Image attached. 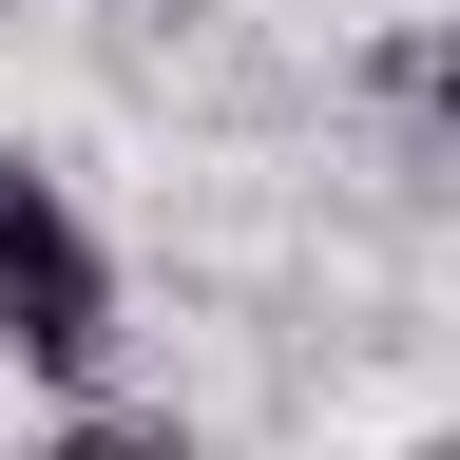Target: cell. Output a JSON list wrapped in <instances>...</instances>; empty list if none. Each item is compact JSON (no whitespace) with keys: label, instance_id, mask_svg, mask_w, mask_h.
Instances as JSON below:
<instances>
[{"label":"cell","instance_id":"1","mask_svg":"<svg viewBox=\"0 0 460 460\" xmlns=\"http://www.w3.org/2000/svg\"><path fill=\"white\" fill-rule=\"evenodd\" d=\"M0 345H20L39 384H96V365H115V269H96L77 192L20 172V154H0Z\"/></svg>","mask_w":460,"mask_h":460},{"label":"cell","instance_id":"4","mask_svg":"<svg viewBox=\"0 0 460 460\" xmlns=\"http://www.w3.org/2000/svg\"><path fill=\"white\" fill-rule=\"evenodd\" d=\"M422 460H460V422H441V441H422Z\"/></svg>","mask_w":460,"mask_h":460},{"label":"cell","instance_id":"2","mask_svg":"<svg viewBox=\"0 0 460 460\" xmlns=\"http://www.w3.org/2000/svg\"><path fill=\"white\" fill-rule=\"evenodd\" d=\"M365 77L422 115V135H460V20H384V39H365Z\"/></svg>","mask_w":460,"mask_h":460},{"label":"cell","instance_id":"3","mask_svg":"<svg viewBox=\"0 0 460 460\" xmlns=\"http://www.w3.org/2000/svg\"><path fill=\"white\" fill-rule=\"evenodd\" d=\"M39 460H192V422H154V402H77Z\"/></svg>","mask_w":460,"mask_h":460}]
</instances>
